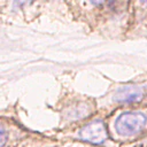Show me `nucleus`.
Returning a JSON list of instances; mask_svg holds the SVG:
<instances>
[{
	"instance_id": "423d86ee",
	"label": "nucleus",
	"mask_w": 147,
	"mask_h": 147,
	"mask_svg": "<svg viewBox=\"0 0 147 147\" xmlns=\"http://www.w3.org/2000/svg\"><path fill=\"white\" fill-rule=\"evenodd\" d=\"M147 20V0H130L127 32L140 28Z\"/></svg>"
},
{
	"instance_id": "6e6552de",
	"label": "nucleus",
	"mask_w": 147,
	"mask_h": 147,
	"mask_svg": "<svg viewBox=\"0 0 147 147\" xmlns=\"http://www.w3.org/2000/svg\"><path fill=\"white\" fill-rule=\"evenodd\" d=\"M30 1H31V0H16V1H15V7L21 8V7H23L24 5L29 3Z\"/></svg>"
},
{
	"instance_id": "20e7f679",
	"label": "nucleus",
	"mask_w": 147,
	"mask_h": 147,
	"mask_svg": "<svg viewBox=\"0 0 147 147\" xmlns=\"http://www.w3.org/2000/svg\"><path fill=\"white\" fill-rule=\"evenodd\" d=\"M145 95H146L145 87L137 84H127V85H122L117 87L115 91H113L110 93L108 101L106 102L108 106L110 105L116 108L126 107V106H132L138 102H141Z\"/></svg>"
},
{
	"instance_id": "39448f33",
	"label": "nucleus",
	"mask_w": 147,
	"mask_h": 147,
	"mask_svg": "<svg viewBox=\"0 0 147 147\" xmlns=\"http://www.w3.org/2000/svg\"><path fill=\"white\" fill-rule=\"evenodd\" d=\"M94 113L95 103L93 101L77 99L64 106L62 121H64V124H74L80 121H86Z\"/></svg>"
},
{
	"instance_id": "f03ea898",
	"label": "nucleus",
	"mask_w": 147,
	"mask_h": 147,
	"mask_svg": "<svg viewBox=\"0 0 147 147\" xmlns=\"http://www.w3.org/2000/svg\"><path fill=\"white\" fill-rule=\"evenodd\" d=\"M83 11L93 25L102 31L115 32V24L125 31L123 23L129 25L130 0H80Z\"/></svg>"
},
{
	"instance_id": "1a4fd4ad",
	"label": "nucleus",
	"mask_w": 147,
	"mask_h": 147,
	"mask_svg": "<svg viewBox=\"0 0 147 147\" xmlns=\"http://www.w3.org/2000/svg\"><path fill=\"white\" fill-rule=\"evenodd\" d=\"M142 25H144V26H146V29H145V31H146V33H147V20H146V22H145V23H144Z\"/></svg>"
},
{
	"instance_id": "0eeeda50",
	"label": "nucleus",
	"mask_w": 147,
	"mask_h": 147,
	"mask_svg": "<svg viewBox=\"0 0 147 147\" xmlns=\"http://www.w3.org/2000/svg\"><path fill=\"white\" fill-rule=\"evenodd\" d=\"M8 142V132L6 127L0 123V147H5Z\"/></svg>"
},
{
	"instance_id": "7ed1b4c3",
	"label": "nucleus",
	"mask_w": 147,
	"mask_h": 147,
	"mask_svg": "<svg viewBox=\"0 0 147 147\" xmlns=\"http://www.w3.org/2000/svg\"><path fill=\"white\" fill-rule=\"evenodd\" d=\"M75 139L88 142L96 146H106L109 147V144H115L113 140H110L106 121L103 118H94L91 121H87L82 126L77 129V131L74 134Z\"/></svg>"
},
{
	"instance_id": "f257e3e1",
	"label": "nucleus",
	"mask_w": 147,
	"mask_h": 147,
	"mask_svg": "<svg viewBox=\"0 0 147 147\" xmlns=\"http://www.w3.org/2000/svg\"><path fill=\"white\" fill-rule=\"evenodd\" d=\"M105 121L109 138L115 144L133 142L147 136V106L116 108Z\"/></svg>"
}]
</instances>
